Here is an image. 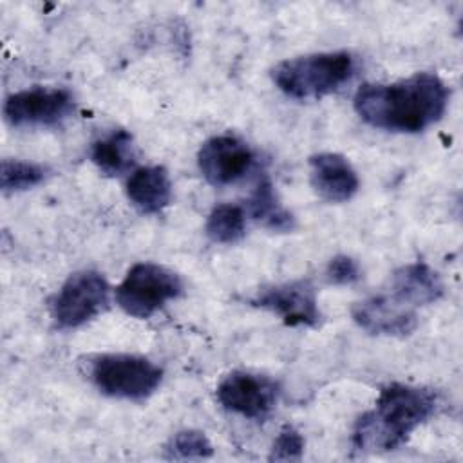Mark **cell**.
Returning <instances> with one entry per match:
<instances>
[{
	"mask_svg": "<svg viewBox=\"0 0 463 463\" xmlns=\"http://www.w3.org/2000/svg\"><path fill=\"white\" fill-rule=\"evenodd\" d=\"M449 89L432 72H416L392 83H365L353 99L367 125L389 132H421L438 123L449 105Z\"/></svg>",
	"mask_w": 463,
	"mask_h": 463,
	"instance_id": "6da1fadb",
	"label": "cell"
},
{
	"mask_svg": "<svg viewBox=\"0 0 463 463\" xmlns=\"http://www.w3.org/2000/svg\"><path fill=\"white\" fill-rule=\"evenodd\" d=\"M438 409L432 389L389 383L380 391L374 409L364 412L353 429V447L360 452H387L402 447Z\"/></svg>",
	"mask_w": 463,
	"mask_h": 463,
	"instance_id": "7a4b0ae2",
	"label": "cell"
},
{
	"mask_svg": "<svg viewBox=\"0 0 463 463\" xmlns=\"http://www.w3.org/2000/svg\"><path fill=\"white\" fill-rule=\"evenodd\" d=\"M354 74V58L347 51L315 52L279 61L271 80L293 99H320L338 90Z\"/></svg>",
	"mask_w": 463,
	"mask_h": 463,
	"instance_id": "3957f363",
	"label": "cell"
},
{
	"mask_svg": "<svg viewBox=\"0 0 463 463\" xmlns=\"http://www.w3.org/2000/svg\"><path fill=\"white\" fill-rule=\"evenodd\" d=\"M89 376L105 396L141 402L156 392L163 369L139 354L103 353L90 360Z\"/></svg>",
	"mask_w": 463,
	"mask_h": 463,
	"instance_id": "277c9868",
	"label": "cell"
},
{
	"mask_svg": "<svg viewBox=\"0 0 463 463\" xmlns=\"http://www.w3.org/2000/svg\"><path fill=\"white\" fill-rule=\"evenodd\" d=\"M181 293L183 280L175 271L156 262H137L116 288V302L127 315L148 318Z\"/></svg>",
	"mask_w": 463,
	"mask_h": 463,
	"instance_id": "5b68a950",
	"label": "cell"
},
{
	"mask_svg": "<svg viewBox=\"0 0 463 463\" xmlns=\"http://www.w3.org/2000/svg\"><path fill=\"white\" fill-rule=\"evenodd\" d=\"M109 295V282L99 271L83 269L72 273L51 304L56 327L74 329L87 324L107 309Z\"/></svg>",
	"mask_w": 463,
	"mask_h": 463,
	"instance_id": "8992f818",
	"label": "cell"
},
{
	"mask_svg": "<svg viewBox=\"0 0 463 463\" xmlns=\"http://www.w3.org/2000/svg\"><path fill=\"white\" fill-rule=\"evenodd\" d=\"M74 112V98L67 89L33 87L5 98L4 118L11 127H56Z\"/></svg>",
	"mask_w": 463,
	"mask_h": 463,
	"instance_id": "52a82bcc",
	"label": "cell"
},
{
	"mask_svg": "<svg viewBox=\"0 0 463 463\" xmlns=\"http://www.w3.org/2000/svg\"><path fill=\"white\" fill-rule=\"evenodd\" d=\"M279 394L275 380L248 371H232L217 385L219 403L248 420H264L275 409Z\"/></svg>",
	"mask_w": 463,
	"mask_h": 463,
	"instance_id": "ba28073f",
	"label": "cell"
},
{
	"mask_svg": "<svg viewBox=\"0 0 463 463\" xmlns=\"http://www.w3.org/2000/svg\"><path fill=\"white\" fill-rule=\"evenodd\" d=\"M250 302L277 315L289 327H318L322 320L317 289L306 279L264 288Z\"/></svg>",
	"mask_w": 463,
	"mask_h": 463,
	"instance_id": "9c48e42d",
	"label": "cell"
},
{
	"mask_svg": "<svg viewBox=\"0 0 463 463\" xmlns=\"http://www.w3.org/2000/svg\"><path fill=\"white\" fill-rule=\"evenodd\" d=\"M255 165V152L232 134L206 139L197 152V166L206 183L226 186L244 177Z\"/></svg>",
	"mask_w": 463,
	"mask_h": 463,
	"instance_id": "30bf717a",
	"label": "cell"
},
{
	"mask_svg": "<svg viewBox=\"0 0 463 463\" xmlns=\"http://www.w3.org/2000/svg\"><path fill=\"white\" fill-rule=\"evenodd\" d=\"M351 315L353 320L371 335L405 336L418 326L416 309L398 302L389 291L356 302Z\"/></svg>",
	"mask_w": 463,
	"mask_h": 463,
	"instance_id": "8fae6325",
	"label": "cell"
},
{
	"mask_svg": "<svg viewBox=\"0 0 463 463\" xmlns=\"http://www.w3.org/2000/svg\"><path fill=\"white\" fill-rule=\"evenodd\" d=\"M309 181L318 197L327 203H345L360 186L349 159L336 152H320L309 157Z\"/></svg>",
	"mask_w": 463,
	"mask_h": 463,
	"instance_id": "7c38bea8",
	"label": "cell"
},
{
	"mask_svg": "<svg viewBox=\"0 0 463 463\" xmlns=\"http://www.w3.org/2000/svg\"><path fill=\"white\" fill-rule=\"evenodd\" d=\"M443 291L445 288L438 271L423 262H411L398 268L389 286V293L411 309L438 302Z\"/></svg>",
	"mask_w": 463,
	"mask_h": 463,
	"instance_id": "4fadbf2b",
	"label": "cell"
},
{
	"mask_svg": "<svg viewBox=\"0 0 463 463\" xmlns=\"http://www.w3.org/2000/svg\"><path fill=\"white\" fill-rule=\"evenodd\" d=\"M127 197L132 206L145 213H161L172 201V183L165 166H141L127 181Z\"/></svg>",
	"mask_w": 463,
	"mask_h": 463,
	"instance_id": "5bb4252c",
	"label": "cell"
},
{
	"mask_svg": "<svg viewBox=\"0 0 463 463\" xmlns=\"http://www.w3.org/2000/svg\"><path fill=\"white\" fill-rule=\"evenodd\" d=\"M92 163L107 175H121L134 165L136 150L130 132L118 128L92 143Z\"/></svg>",
	"mask_w": 463,
	"mask_h": 463,
	"instance_id": "9a60e30c",
	"label": "cell"
},
{
	"mask_svg": "<svg viewBox=\"0 0 463 463\" xmlns=\"http://www.w3.org/2000/svg\"><path fill=\"white\" fill-rule=\"evenodd\" d=\"M248 208L250 215L257 222H260V226L271 232L286 233L295 228V217L280 204L269 177L259 179L255 190L248 199Z\"/></svg>",
	"mask_w": 463,
	"mask_h": 463,
	"instance_id": "2e32d148",
	"label": "cell"
},
{
	"mask_svg": "<svg viewBox=\"0 0 463 463\" xmlns=\"http://www.w3.org/2000/svg\"><path fill=\"white\" fill-rule=\"evenodd\" d=\"M206 235L217 244H233L244 237L246 213L237 204H217L206 219Z\"/></svg>",
	"mask_w": 463,
	"mask_h": 463,
	"instance_id": "e0dca14e",
	"label": "cell"
},
{
	"mask_svg": "<svg viewBox=\"0 0 463 463\" xmlns=\"http://www.w3.org/2000/svg\"><path fill=\"white\" fill-rule=\"evenodd\" d=\"M47 175L42 165L20 161V159H2L0 165V186L5 194L24 192L40 184Z\"/></svg>",
	"mask_w": 463,
	"mask_h": 463,
	"instance_id": "ac0fdd59",
	"label": "cell"
},
{
	"mask_svg": "<svg viewBox=\"0 0 463 463\" xmlns=\"http://www.w3.org/2000/svg\"><path fill=\"white\" fill-rule=\"evenodd\" d=\"M213 456V447L203 430L184 429L175 432L165 445L166 459H204Z\"/></svg>",
	"mask_w": 463,
	"mask_h": 463,
	"instance_id": "d6986e66",
	"label": "cell"
},
{
	"mask_svg": "<svg viewBox=\"0 0 463 463\" xmlns=\"http://www.w3.org/2000/svg\"><path fill=\"white\" fill-rule=\"evenodd\" d=\"M304 445L306 443L302 434L295 427L286 425L277 434L268 459L269 461H298L304 454Z\"/></svg>",
	"mask_w": 463,
	"mask_h": 463,
	"instance_id": "ffe728a7",
	"label": "cell"
},
{
	"mask_svg": "<svg viewBox=\"0 0 463 463\" xmlns=\"http://www.w3.org/2000/svg\"><path fill=\"white\" fill-rule=\"evenodd\" d=\"M360 266L353 257L347 255H336L329 260L326 268V279L329 284L335 286H349L360 280Z\"/></svg>",
	"mask_w": 463,
	"mask_h": 463,
	"instance_id": "44dd1931",
	"label": "cell"
}]
</instances>
